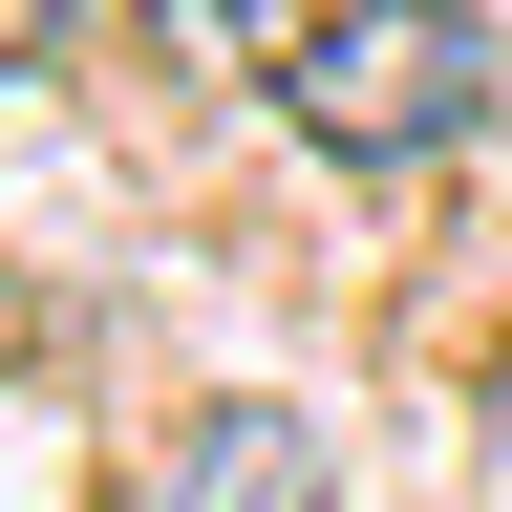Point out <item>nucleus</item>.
<instances>
[{
    "label": "nucleus",
    "mask_w": 512,
    "mask_h": 512,
    "mask_svg": "<svg viewBox=\"0 0 512 512\" xmlns=\"http://www.w3.org/2000/svg\"><path fill=\"white\" fill-rule=\"evenodd\" d=\"M278 107L342 171H427V150L491 128V43H470V0H320V43L278 64Z\"/></svg>",
    "instance_id": "nucleus-1"
},
{
    "label": "nucleus",
    "mask_w": 512,
    "mask_h": 512,
    "mask_svg": "<svg viewBox=\"0 0 512 512\" xmlns=\"http://www.w3.org/2000/svg\"><path fill=\"white\" fill-rule=\"evenodd\" d=\"M171 512H342V448H320L299 406H192Z\"/></svg>",
    "instance_id": "nucleus-2"
},
{
    "label": "nucleus",
    "mask_w": 512,
    "mask_h": 512,
    "mask_svg": "<svg viewBox=\"0 0 512 512\" xmlns=\"http://www.w3.org/2000/svg\"><path fill=\"white\" fill-rule=\"evenodd\" d=\"M150 43H171V64H214V86H278V64L320 43V0H150Z\"/></svg>",
    "instance_id": "nucleus-3"
},
{
    "label": "nucleus",
    "mask_w": 512,
    "mask_h": 512,
    "mask_svg": "<svg viewBox=\"0 0 512 512\" xmlns=\"http://www.w3.org/2000/svg\"><path fill=\"white\" fill-rule=\"evenodd\" d=\"M43 43H86V0H0V64H43Z\"/></svg>",
    "instance_id": "nucleus-4"
},
{
    "label": "nucleus",
    "mask_w": 512,
    "mask_h": 512,
    "mask_svg": "<svg viewBox=\"0 0 512 512\" xmlns=\"http://www.w3.org/2000/svg\"><path fill=\"white\" fill-rule=\"evenodd\" d=\"M491 448H512V363H491Z\"/></svg>",
    "instance_id": "nucleus-5"
}]
</instances>
